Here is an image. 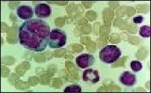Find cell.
I'll return each mask as SVG.
<instances>
[{
    "label": "cell",
    "instance_id": "obj_2",
    "mask_svg": "<svg viewBox=\"0 0 151 93\" xmlns=\"http://www.w3.org/2000/svg\"><path fill=\"white\" fill-rule=\"evenodd\" d=\"M122 53L119 48L115 45H108L101 50L99 57L102 62L111 64L116 62L121 57Z\"/></svg>",
    "mask_w": 151,
    "mask_h": 93
},
{
    "label": "cell",
    "instance_id": "obj_12",
    "mask_svg": "<svg viewBox=\"0 0 151 93\" xmlns=\"http://www.w3.org/2000/svg\"><path fill=\"white\" fill-rule=\"evenodd\" d=\"M133 22L135 24H141L144 21V18L142 15H138L134 17L133 19Z\"/></svg>",
    "mask_w": 151,
    "mask_h": 93
},
{
    "label": "cell",
    "instance_id": "obj_5",
    "mask_svg": "<svg viewBox=\"0 0 151 93\" xmlns=\"http://www.w3.org/2000/svg\"><path fill=\"white\" fill-rule=\"evenodd\" d=\"M18 17L23 20H29L33 18L34 12L32 8L29 5H21L17 9Z\"/></svg>",
    "mask_w": 151,
    "mask_h": 93
},
{
    "label": "cell",
    "instance_id": "obj_8",
    "mask_svg": "<svg viewBox=\"0 0 151 93\" xmlns=\"http://www.w3.org/2000/svg\"><path fill=\"white\" fill-rule=\"evenodd\" d=\"M119 81L123 85L127 87H132L136 84V75L129 71H125L120 76Z\"/></svg>",
    "mask_w": 151,
    "mask_h": 93
},
{
    "label": "cell",
    "instance_id": "obj_6",
    "mask_svg": "<svg viewBox=\"0 0 151 93\" xmlns=\"http://www.w3.org/2000/svg\"><path fill=\"white\" fill-rule=\"evenodd\" d=\"M52 10L49 5L46 3H40L35 7V14L37 17L40 19H45L49 17Z\"/></svg>",
    "mask_w": 151,
    "mask_h": 93
},
{
    "label": "cell",
    "instance_id": "obj_4",
    "mask_svg": "<svg viewBox=\"0 0 151 93\" xmlns=\"http://www.w3.org/2000/svg\"><path fill=\"white\" fill-rule=\"evenodd\" d=\"M95 62V58L94 56L88 53H84L79 56L76 59L77 65L83 69L93 65Z\"/></svg>",
    "mask_w": 151,
    "mask_h": 93
},
{
    "label": "cell",
    "instance_id": "obj_7",
    "mask_svg": "<svg viewBox=\"0 0 151 93\" xmlns=\"http://www.w3.org/2000/svg\"><path fill=\"white\" fill-rule=\"evenodd\" d=\"M83 80L85 82L96 84L100 80L98 71L93 69H87L83 74Z\"/></svg>",
    "mask_w": 151,
    "mask_h": 93
},
{
    "label": "cell",
    "instance_id": "obj_1",
    "mask_svg": "<svg viewBox=\"0 0 151 93\" xmlns=\"http://www.w3.org/2000/svg\"><path fill=\"white\" fill-rule=\"evenodd\" d=\"M50 33V27L45 21L33 19L26 21L21 25L19 39L24 48L40 53L47 48Z\"/></svg>",
    "mask_w": 151,
    "mask_h": 93
},
{
    "label": "cell",
    "instance_id": "obj_10",
    "mask_svg": "<svg viewBox=\"0 0 151 93\" xmlns=\"http://www.w3.org/2000/svg\"><path fill=\"white\" fill-rule=\"evenodd\" d=\"M82 88L81 87V86L78 85L77 84L71 85L65 87L64 89V92H81Z\"/></svg>",
    "mask_w": 151,
    "mask_h": 93
},
{
    "label": "cell",
    "instance_id": "obj_11",
    "mask_svg": "<svg viewBox=\"0 0 151 93\" xmlns=\"http://www.w3.org/2000/svg\"><path fill=\"white\" fill-rule=\"evenodd\" d=\"M142 67H143L142 64L139 61H133L131 63V69L135 73H137L141 71Z\"/></svg>",
    "mask_w": 151,
    "mask_h": 93
},
{
    "label": "cell",
    "instance_id": "obj_3",
    "mask_svg": "<svg viewBox=\"0 0 151 93\" xmlns=\"http://www.w3.org/2000/svg\"><path fill=\"white\" fill-rule=\"evenodd\" d=\"M67 43V35L64 31L55 28L51 31L49 35V46L51 49L60 48Z\"/></svg>",
    "mask_w": 151,
    "mask_h": 93
},
{
    "label": "cell",
    "instance_id": "obj_9",
    "mask_svg": "<svg viewBox=\"0 0 151 93\" xmlns=\"http://www.w3.org/2000/svg\"><path fill=\"white\" fill-rule=\"evenodd\" d=\"M139 34L142 37L149 38L151 35V28L148 25H143L140 28Z\"/></svg>",
    "mask_w": 151,
    "mask_h": 93
}]
</instances>
